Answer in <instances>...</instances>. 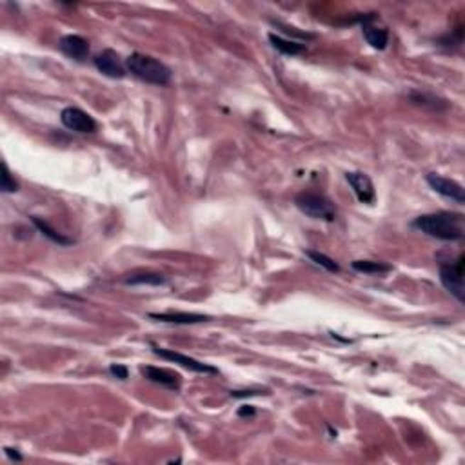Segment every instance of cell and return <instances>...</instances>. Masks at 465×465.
I'll use <instances>...</instances> for the list:
<instances>
[{"label":"cell","mask_w":465,"mask_h":465,"mask_svg":"<svg viewBox=\"0 0 465 465\" xmlns=\"http://www.w3.org/2000/svg\"><path fill=\"white\" fill-rule=\"evenodd\" d=\"M351 268L366 275H382V273L393 271V266L385 262H376V260H354Z\"/></svg>","instance_id":"obj_16"},{"label":"cell","mask_w":465,"mask_h":465,"mask_svg":"<svg viewBox=\"0 0 465 465\" xmlns=\"http://www.w3.org/2000/svg\"><path fill=\"white\" fill-rule=\"evenodd\" d=\"M151 347H153V353L157 354V356H160V359L164 360H169V362L178 363V366H182L184 369L193 371V373H200V375H219V369L209 366V363L198 362V360L191 359V356H185V354L177 353V351L164 349V347H158L155 346V344H151Z\"/></svg>","instance_id":"obj_5"},{"label":"cell","mask_w":465,"mask_h":465,"mask_svg":"<svg viewBox=\"0 0 465 465\" xmlns=\"http://www.w3.org/2000/svg\"><path fill=\"white\" fill-rule=\"evenodd\" d=\"M58 50L66 57L73 58V60H86L87 55H89V44L84 37L80 35H66L62 37L60 42H58Z\"/></svg>","instance_id":"obj_12"},{"label":"cell","mask_w":465,"mask_h":465,"mask_svg":"<svg viewBox=\"0 0 465 465\" xmlns=\"http://www.w3.org/2000/svg\"><path fill=\"white\" fill-rule=\"evenodd\" d=\"M149 318H151V320L175 325H193L209 320V317L198 313H149Z\"/></svg>","instance_id":"obj_13"},{"label":"cell","mask_w":465,"mask_h":465,"mask_svg":"<svg viewBox=\"0 0 465 465\" xmlns=\"http://www.w3.org/2000/svg\"><path fill=\"white\" fill-rule=\"evenodd\" d=\"M269 42H271L273 48H275L276 51H280L282 55H291V57H295V55H302L305 51V44H302V42L282 38L275 33L269 35Z\"/></svg>","instance_id":"obj_15"},{"label":"cell","mask_w":465,"mask_h":465,"mask_svg":"<svg viewBox=\"0 0 465 465\" xmlns=\"http://www.w3.org/2000/svg\"><path fill=\"white\" fill-rule=\"evenodd\" d=\"M109 373L119 380H128L129 376L128 367L122 366V363H111V366H109Z\"/></svg>","instance_id":"obj_20"},{"label":"cell","mask_w":465,"mask_h":465,"mask_svg":"<svg viewBox=\"0 0 465 465\" xmlns=\"http://www.w3.org/2000/svg\"><path fill=\"white\" fill-rule=\"evenodd\" d=\"M0 190L4 191V193H17L18 191V184L17 180L11 177L9 173L8 165L2 164V175H0Z\"/></svg>","instance_id":"obj_19"},{"label":"cell","mask_w":465,"mask_h":465,"mask_svg":"<svg viewBox=\"0 0 465 465\" xmlns=\"http://www.w3.org/2000/svg\"><path fill=\"white\" fill-rule=\"evenodd\" d=\"M31 222H33V226L40 231L45 239H50L51 242L58 244V246H71V244H73V240L67 239V236H64V235H60V233H57V231H55L50 224L44 222V220L38 219V217H31Z\"/></svg>","instance_id":"obj_17"},{"label":"cell","mask_w":465,"mask_h":465,"mask_svg":"<svg viewBox=\"0 0 465 465\" xmlns=\"http://www.w3.org/2000/svg\"><path fill=\"white\" fill-rule=\"evenodd\" d=\"M142 376L148 378L149 382L158 383V385L165 387L169 391L178 393L182 387V378L180 375H177L175 371L169 369H162V367H155V366H144L141 369Z\"/></svg>","instance_id":"obj_10"},{"label":"cell","mask_w":465,"mask_h":465,"mask_svg":"<svg viewBox=\"0 0 465 465\" xmlns=\"http://www.w3.org/2000/svg\"><path fill=\"white\" fill-rule=\"evenodd\" d=\"M298 209L309 219L322 220V222H334L337 220V206L331 202L329 198L320 193H300L295 198Z\"/></svg>","instance_id":"obj_3"},{"label":"cell","mask_w":465,"mask_h":465,"mask_svg":"<svg viewBox=\"0 0 465 465\" xmlns=\"http://www.w3.org/2000/svg\"><path fill=\"white\" fill-rule=\"evenodd\" d=\"M93 64H95L97 70L102 75L109 77V79H124L128 75V67L122 62L120 55L113 50H104L93 58Z\"/></svg>","instance_id":"obj_7"},{"label":"cell","mask_w":465,"mask_h":465,"mask_svg":"<svg viewBox=\"0 0 465 465\" xmlns=\"http://www.w3.org/2000/svg\"><path fill=\"white\" fill-rule=\"evenodd\" d=\"M124 284L129 285H165L168 280L165 276L158 275V273L151 271H136L131 275L124 276Z\"/></svg>","instance_id":"obj_14"},{"label":"cell","mask_w":465,"mask_h":465,"mask_svg":"<svg viewBox=\"0 0 465 465\" xmlns=\"http://www.w3.org/2000/svg\"><path fill=\"white\" fill-rule=\"evenodd\" d=\"M4 451H6V454H8L9 458H13V460H17V461H21V460H22V454H21V453H17V449H9V447H6Z\"/></svg>","instance_id":"obj_22"},{"label":"cell","mask_w":465,"mask_h":465,"mask_svg":"<svg viewBox=\"0 0 465 465\" xmlns=\"http://www.w3.org/2000/svg\"><path fill=\"white\" fill-rule=\"evenodd\" d=\"M464 214L460 213L438 211V213L422 214L412 220L411 226L432 239L454 242V240L464 239Z\"/></svg>","instance_id":"obj_1"},{"label":"cell","mask_w":465,"mask_h":465,"mask_svg":"<svg viewBox=\"0 0 465 465\" xmlns=\"http://www.w3.org/2000/svg\"><path fill=\"white\" fill-rule=\"evenodd\" d=\"M126 67L133 77H136L146 84H153V86H168L171 82V77H173L171 70L165 66L164 62L142 53L129 55L126 58Z\"/></svg>","instance_id":"obj_2"},{"label":"cell","mask_w":465,"mask_h":465,"mask_svg":"<svg viewBox=\"0 0 465 465\" xmlns=\"http://www.w3.org/2000/svg\"><path fill=\"white\" fill-rule=\"evenodd\" d=\"M260 395V391H231V396L235 398H240V396H256Z\"/></svg>","instance_id":"obj_23"},{"label":"cell","mask_w":465,"mask_h":465,"mask_svg":"<svg viewBox=\"0 0 465 465\" xmlns=\"http://www.w3.org/2000/svg\"><path fill=\"white\" fill-rule=\"evenodd\" d=\"M305 255H307L309 258L313 260V262L317 263V266L324 268L325 271H329V273H338V271H340V266H338V263L334 262V260L331 258V256L324 255V253L313 251V249H307V251H305Z\"/></svg>","instance_id":"obj_18"},{"label":"cell","mask_w":465,"mask_h":465,"mask_svg":"<svg viewBox=\"0 0 465 465\" xmlns=\"http://www.w3.org/2000/svg\"><path fill=\"white\" fill-rule=\"evenodd\" d=\"M346 180L349 182L351 190L354 191L356 198H359L362 204H373L376 198L375 185H373V180L367 177L362 171H351V173H346Z\"/></svg>","instance_id":"obj_11"},{"label":"cell","mask_w":465,"mask_h":465,"mask_svg":"<svg viewBox=\"0 0 465 465\" xmlns=\"http://www.w3.org/2000/svg\"><path fill=\"white\" fill-rule=\"evenodd\" d=\"M440 282L460 304H464V256H458V260L454 263H440Z\"/></svg>","instance_id":"obj_4"},{"label":"cell","mask_w":465,"mask_h":465,"mask_svg":"<svg viewBox=\"0 0 465 465\" xmlns=\"http://www.w3.org/2000/svg\"><path fill=\"white\" fill-rule=\"evenodd\" d=\"M427 184L431 185L432 191H437L438 195L442 197L449 198V200H453L456 204H465V195H464V187H461L458 182L451 180V178H445L442 175L437 173H429L427 175Z\"/></svg>","instance_id":"obj_8"},{"label":"cell","mask_w":465,"mask_h":465,"mask_svg":"<svg viewBox=\"0 0 465 465\" xmlns=\"http://www.w3.org/2000/svg\"><path fill=\"white\" fill-rule=\"evenodd\" d=\"M239 416H255V407L253 405H242L239 409Z\"/></svg>","instance_id":"obj_21"},{"label":"cell","mask_w":465,"mask_h":465,"mask_svg":"<svg viewBox=\"0 0 465 465\" xmlns=\"http://www.w3.org/2000/svg\"><path fill=\"white\" fill-rule=\"evenodd\" d=\"M60 122L64 124V128H67L70 131L75 133H95L97 131V122L95 119L86 113L80 107H66V109H62L60 113Z\"/></svg>","instance_id":"obj_6"},{"label":"cell","mask_w":465,"mask_h":465,"mask_svg":"<svg viewBox=\"0 0 465 465\" xmlns=\"http://www.w3.org/2000/svg\"><path fill=\"white\" fill-rule=\"evenodd\" d=\"M376 21V13H369V15H363V17L359 18V22H362V31L363 38L367 40V44L373 48V50H385L387 44H389V33L387 29L378 28L373 22Z\"/></svg>","instance_id":"obj_9"}]
</instances>
